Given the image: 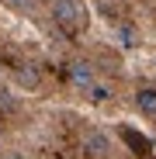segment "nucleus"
I'll return each mask as SVG.
<instances>
[{
  "label": "nucleus",
  "mask_w": 156,
  "mask_h": 159,
  "mask_svg": "<svg viewBox=\"0 0 156 159\" xmlns=\"http://www.w3.org/2000/svg\"><path fill=\"white\" fill-rule=\"evenodd\" d=\"M135 107H139L146 118H156V90H153V87L135 90Z\"/></svg>",
  "instance_id": "4"
},
{
  "label": "nucleus",
  "mask_w": 156,
  "mask_h": 159,
  "mask_svg": "<svg viewBox=\"0 0 156 159\" xmlns=\"http://www.w3.org/2000/svg\"><path fill=\"white\" fill-rule=\"evenodd\" d=\"M87 93H90V100H97V104H101V100H111V97H115V90H111V87H104V83H94Z\"/></svg>",
  "instance_id": "7"
},
{
  "label": "nucleus",
  "mask_w": 156,
  "mask_h": 159,
  "mask_svg": "<svg viewBox=\"0 0 156 159\" xmlns=\"http://www.w3.org/2000/svg\"><path fill=\"white\" fill-rule=\"evenodd\" d=\"M80 149H83L87 156H94V159H108V156H111V139H108V131L90 128V131L80 135Z\"/></svg>",
  "instance_id": "3"
},
{
  "label": "nucleus",
  "mask_w": 156,
  "mask_h": 159,
  "mask_svg": "<svg viewBox=\"0 0 156 159\" xmlns=\"http://www.w3.org/2000/svg\"><path fill=\"white\" fill-rule=\"evenodd\" d=\"M135 42H139V31L128 28V24H121V28H118V45H121V48H132Z\"/></svg>",
  "instance_id": "5"
},
{
  "label": "nucleus",
  "mask_w": 156,
  "mask_h": 159,
  "mask_svg": "<svg viewBox=\"0 0 156 159\" xmlns=\"http://www.w3.org/2000/svg\"><path fill=\"white\" fill-rule=\"evenodd\" d=\"M49 14H52V21H56L63 31H69V35H76V31L87 24L83 0H49Z\"/></svg>",
  "instance_id": "1"
},
{
  "label": "nucleus",
  "mask_w": 156,
  "mask_h": 159,
  "mask_svg": "<svg viewBox=\"0 0 156 159\" xmlns=\"http://www.w3.org/2000/svg\"><path fill=\"white\" fill-rule=\"evenodd\" d=\"M7 4L14 11H21V14H38L42 11V0H7Z\"/></svg>",
  "instance_id": "6"
},
{
  "label": "nucleus",
  "mask_w": 156,
  "mask_h": 159,
  "mask_svg": "<svg viewBox=\"0 0 156 159\" xmlns=\"http://www.w3.org/2000/svg\"><path fill=\"white\" fill-rule=\"evenodd\" d=\"M66 80H69V87H73V90L87 93V90L97 83V69H94L90 59H73V62L66 66Z\"/></svg>",
  "instance_id": "2"
},
{
  "label": "nucleus",
  "mask_w": 156,
  "mask_h": 159,
  "mask_svg": "<svg viewBox=\"0 0 156 159\" xmlns=\"http://www.w3.org/2000/svg\"><path fill=\"white\" fill-rule=\"evenodd\" d=\"M31 69H35V66H24V73H21V83H28V87H35V83H38V76H35Z\"/></svg>",
  "instance_id": "8"
},
{
  "label": "nucleus",
  "mask_w": 156,
  "mask_h": 159,
  "mask_svg": "<svg viewBox=\"0 0 156 159\" xmlns=\"http://www.w3.org/2000/svg\"><path fill=\"white\" fill-rule=\"evenodd\" d=\"M7 159H21V156H7Z\"/></svg>",
  "instance_id": "9"
}]
</instances>
